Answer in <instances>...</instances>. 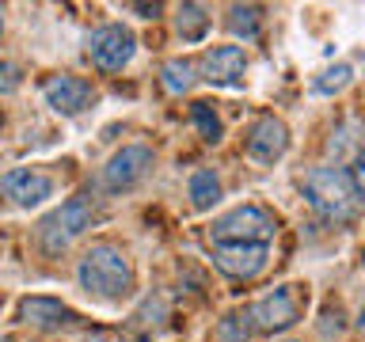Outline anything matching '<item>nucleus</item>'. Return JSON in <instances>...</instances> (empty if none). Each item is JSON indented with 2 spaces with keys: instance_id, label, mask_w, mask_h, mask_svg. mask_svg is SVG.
Returning <instances> with one entry per match:
<instances>
[{
  "instance_id": "f257e3e1",
  "label": "nucleus",
  "mask_w": 365,
  "mask_h": 342,
  "mask_svg": "<svg viewBox=\"0 0 365 342\" xmlns=\"http://www.w3.org/2000/svg\"><path fill=\"white\" fill-rule=\"evenodd\" d=\"M304 194L327 221H354L361 205V187L346 175V167H316L304 175Z\"/></svg>"
},
{
  "instance_id": "f03ea898",
  "label": "nucleus",
  "mask_w": 365,
  "mask_h": 342,
  "mask_svg": "<svg viewBox=\"0 0 365 342\" xmlns=\"http://www.w3.org/2000/svg\"><path fill=\"white\" fill-rule=\"evenodd\" d=\"M80 285L103 301H118L133 289V266L114 244H96L80 259Z\"/></svg>"
},
{
  "instance_id": "7ed1b4c3",
  "label": "nucleus",
  "mask_w": 365,
  "mask_h": 342,
  "mask_svg": "<svg viewBox=\"0 0 365 342\" xmlns=\"http://www.w3.org/2000/svg\"><path fill=\"white\" fill-rule=\"evenodd\" d=\"M278 232V221H274L270 209H262V205H240V209L217 217L210 236L217 247L225 244H262L267 247V239Z\"/></svg>"
},
{
  "instance_id": "20e7f679",
  "label": "nucleus",
  "mask_w": 365,
  "mask_h": 342,
  "mask_svg": "<svg viewBox=\"0 0 365 342\" xmlns=\"http://www.w3.org/2000/svg\"><path fill=\"white\" fill-rule=\"evenodd\" d=\"M88 224H91V202L88 198H68V202H61V209H53L38 224V244H42L46 255H61Z\"/></svg>"
},
{
  "instance_id": "39448f33",
  "label": "nucleus",
  "mask_w": 365,
  "mask_h": 342,
  "mask_svg": "<svg viewBox=\"0 0 365 342\" xmlns=\"http://www.w3.org/2000/svg\"><path fill=\"white\" fill-rule=\"evenodd\" d=\"M133 34L118 27V23H107V27H99L96 34L88 38V53L91 61H96L103 73H114V68H122L125 61L133 57Z\"/></svg>"
},
{
  "instance_id": "423d86ee",
  "label": "nucleus",
  "mask_w": 365,
  "mask_h": 342,
  "mask_svg": "<svg viewBox=\"0 0 365 342\" xmlns=\"http://www.w3.org/2000/svg\"><path fill=\"white\" fill-rule=\"evenodd\" d=\"M297 312H301V304H297L293 285H282V289L267 293L255 308H251V319H255L251 327L267 331V335H274V331H289L297 323Z\"/></svg>"
},
{
  "instance_id": "0eeeda50",
  "label": "nucleus",
  "mask_w": 365,
  "mask_h": 342,
  "mask_svg": "<svg viewBox=\"0 0 365 342\" xmlns=\"http://www.w3.org/2000/svg\"><path fill=\"white\" fill-rule=\"evenodd\" d=\"M148 167H153V152L145 145H125L122 152H114L107 160L103 182H107V190H130L148 175Z\"/></svg>"
},
{
  "instance_id": "6e6552de",
  "label": "nucleus",
  "mask_w": 365,
  "mask_h": 342,
  "mask_svg": "<svg viewBox=\"0 0 365 342\" xmlns=\"http://www.w3.org/2000/svg\"><path fill=\"white\" fill-rule=\"evenodd\" d=\"M285 148H289V130H285V122L274 118V114L259 118L255 130H251V137H247L251 160H259V164H274V160H282Z\"/></svg>"
},
{
  "instance_id": "1a4fd4ad",
  "label": "nucleus",
  "mask_w": 365,
  "mask_h": 342,
  "mask_svg": "<svg viewBox=\"0 0 365 342\" xmlns=\"http://www.w3.org/2000/svg\"><path fill=\"white\" fill-rule=\"evenodd\" d=\"M202 73H205V80H210V84L236 88V84H244L247 57H244V50H240V46H217V50L205 53Z\"/></svg>"
},
{
  "instance_id": "9d476101",
  "label": "nucleus",
  "mask_w": 365,
  "mask_h": 342,
  "mask_svg": "<svg viewBox=\"0 0 365 342\" xmlns=\"http://www.w3.org/2000/svg\"><path fill=\"white\" fill-rule=\"evenodd\" d=\"M42 95H46V103H50L53 110L80 114L91 99H96V91H91V84L80 80V76H50L46 88H42Z\"/></svg>"
},
{
  "instance_id": "9b49d317",
  "label": "nucleus",
  "mask_w": 365,
  "mask_h": 342,
  "mask_svg": "<svg viewBox=\"0 0 365 342\" xmlns=\"http://www.w3.org/2000/svg\"><path fill=\"white\" fill-rule=\"evenodd\" d=\"M0 190H4V198H11L16 205H23V209H31V205L46 202L53 194V182L38 175V171H27V167H16L8 171L4 179H0Z\"/></svg>"
},
{
  "instance_id": "f8f14e48",
  "label": "nucleus",
  "mask_w": 365,
  "mask_h": 342,
  "mask_svg": "<svg viewBox=\"0 0 365 342\" xmlns=\"http://www.w3.org/2000/svg\"><path fill=\"white\" fill-rule=\"evenodd\" d=\"M217 266L232 278H255V274L267 266V247L262 244H225L213 251Z\"/></svg>"
},
{
  "instance_id": "ddd939ff",
  "label": "nucleus",
  "mask_w": 365,
  "mask_h": 342,
  "mask_svg": "<svg viewBox=\"0 0 365 342\" xmlns=\"http://www.w3.org/2000/svg\"><path fill=\"white\" fill-rule=\"evenodd\" d=\"M19 319L31 327H42V331H53V327H65L73 323L76 312L61 301H53V296H27V301L19 304Z\"/></svg>"
},
{
  "instance_id": "4468645a",
  "label": "nucleus",
  "mask_w": 365,
  "mask_h": 342,
  "mask_svg": "<svg viewBox=\"0 0 365 342\" xmlns=\"http://www.w3.org/2000/svg\"><path fill=\"white\" fill-rule=\"evenodd\" d=\"M259 8L255 4H236L232 11H228V31L236 34V38L244 42H255L259 38Z\"/></svg>"
},
{
  "instance_id": "2eb2a0df",
  "label": "nucleus",
  "mask_w": 365,
  "mask_h": 342,
  "mask_svg": "<svg viewBox=\"0 0 365 342\" xmlns=\"http://www.w3.org/2000/svg\"><path fill=\"white\" fill-rule=\"evenodd\" d=\"M221 198V182H217L213 171H194L190 175V202H194V209H210V205Z\"/></svg>"
},
{
  "instance_id": "dca6fc26",
  "label": "nucleus",
  "mask_w": 365,
  "mask_h": 342,
  "mask_svg": "<svg viewBox=\"0 0 365 342\" xmlns=\"http://www.w3.org/2000/svg\"><path fill=\"white\" fill-rule=\"evenodd\" d=\"M205 31H210V16H205L202 4H182L179 8V34L187 42H198L205 38Z\"/></svg>"
},
{
  "instance_id": "f3484780",
  "label": "nucleus",
  "mask_w": 365,
  "mask_h": 342,
  "mask_svg": "<svg viewBox=\"0 0 365 342\" xmlns=\"http://www.w3.org/2000/svg\"><path fill=\"white\" fill-rule=\"evenodd\" d=\"M190 84H194V65H190V61L175 57V61L164 65V88H168V91H175V95H179V91H187Z\"/></svg>"
},
{
  "instance_id": "a211bd4d",
  "label": "nucleus",
  "mask_w": 365,
  "mask_h": 342,
  "mask_svg": "<svg viewBox=\"0 0 365 342\" xmlns=\"http://www.w3.org/2000/svg\"><path fill=\"white\" fill-rule=\"evenodd\" d=\"M190 118H194V125H198V133L205 137V141H221V122H217V114H213L210 103H194Z\"/></svg>"
},
{
  "instance_id": "6ab92c4d",
  "label": "nucleus",
  "mask_w": 365,
  "mask_h": 342,
  "mask_svg": "<svg viewBox=\"0 0 365 342\" xmlns=\"http://www.w3.org/2000/svg\"><path fill=\"white\" fill-rule=\"evenodd\" d=\"M247 335H251V312L247 308L221 319V338L225 342H247Z\"/></svg>"
},
{
  "instance_id": "aec40b11",
  "label": "nucleus",
  "mask_w": 365,
  "mask_h": 342,
  "mask_svg": "<svg viewBox=\"0 0 365 342\" xmlns=\"http://www.w3.org/2000/svg\"><path fill=\"white\" fill-rule=\"evenodd\" d=\"M354 80V68L350 65H335V68H324L316 80V91H324V95H331V91H342Z\"/></svg>"
},
{
  "instance_id": "412c9836",
  "label": "nucleus",
  "mask_w": 365,
  "mask_h": 342,
  "mask_svg": "<svg viewBox=\"0 0 365 342\" xmlns=\"http://www.w3.org/2000/svg\"><path fill=\"white\" fill-rule=\"evenodd\" d=\"M137 11H141L145 19H156L160 16V4H137Z\"/></svg>"
},
{
  "instance_id": "4be33fe9",
  "label": "nucleus",
  "mask_w": 365,
  "mask_h": 342,
  "mask_svg": "<svg viewBox=\"0 0 365 342\" xmlns=\"http://www.w3.org/2000/svg\"><path fill=\"white\" fill-rule=\"evenodd\" d=\"M80 342H107L103 335H88V338H80Z\"/></svg>"
},
{
  "instance_id": "5701e85b",
  "label": "nucleus",
  "mask_w": 365,
  "mask_h": 342,
  "mask_svg": "<svg viewBox=\"0 0 365 342\" xmlns=\"http://www.w3.org/2000/svg\"><path fill=\"white\" fill-rule=\"evenodd\" d=\"M0 342H16V338H0Z\"/></svg>"
},
{
  "instance_id": "b1692460",
  "label": "nucleus",
  "mask_w": 365,
  "mask_h": 342,
  "mask_svg": "<svg viewBox=\"0 0 365 342\" xmlns=\"http://www.w3.org/2000/svg\"><path fill=\"white\" fill-rule=\"evenodd\" d=\"M0 31H4V19H0Z\"/></svg>"
}]
</instances>
